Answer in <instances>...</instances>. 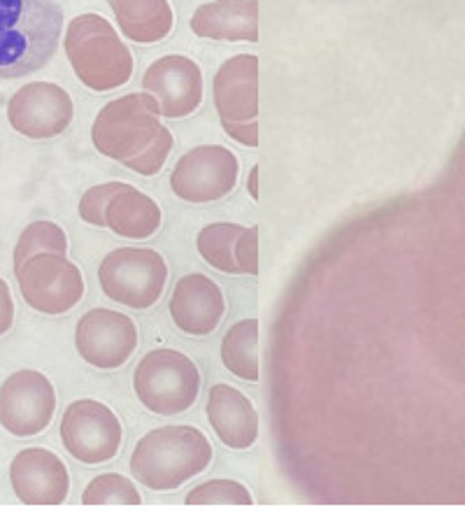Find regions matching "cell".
Returning a JSON list of instances; mask_svg holds the SVG:
<instances>
[{
	"mask_svg": "<svg viewBox=\"0 0 465 512\" xmlns=\"http://www.w3.org/2000/svg\"><path fill=\"white\" fill-rule=\"evenodd\" d=\"M98 282L110 301L149 310L166 291L168 263L149 247H119L100 261Z\"/></svg>",
	"mask_w": 465,
	"mask_h": 512,
	"instance_id": "cell-6",
	"label": "cell"
},
{
	"mask_svg": "<svg viewBox=\"0 0 465 512\" xmlns=\"http://www.w3.org/2000/svg\"><path fill=\"white\" fill-rule=\"evenodd\" d=\"M163 212L152 196L128 187L107 205L105 226L112 233L128 240H147L161 229Z\"/></svg>",
	"mask_w": 465,
	"mask_h": 512,
	"instance_id": "cell-19",
	"label": "cell"
},
{
	"mask_svg": "<svg viewBox=\"0 0 465 512\" xmlns=\"http://www.w3.org/2000/svg\"><path fill=\"white\" fill-rule=\"evenodd\" d=\"M14 324V298L10 294V287L0 277V336H5Z\"/></svg>",
	"mask_w": 465,
	"mask_h": 512,
	"instance_id": "cell-28",
	"label": "cell"
},
{
	"mask_svg": "<svg viewBox=\"0 0 465 512\" xmlns=\"http://www.w3.org/2000/svg\"><path fill=\"white\" fill-rule=\"evenodd\" d=\"M186 508H252L254 496L235 480H210L186 494Z\"/></svg>",
	"mask_w": 465,
	"mask_h": 512,
	"instance_id": "cell-25",
	"label": "cell"
},
{
	"mask_svg": "<svg viewBox=\"0 0 465 512\" xmlns=\"http://www.w3.org/2000/svg\"><path fill=\"white\" fill-rule=\"evenodd\" d=\"M61 31L56 0H0V80H19L47 66Z\"/></svg>",
	"mask_w": 465,
	"mask_h": 512,
	"instance_id": "cell-2",
	"label": "cell"
},
{
	"mask_svg": "<svg viewBox=\"0 0 465 512\" xmlns=\"http://www.w3.org/2000/svg\"><path fill=\"white\" fill-rule=\"evenodd\" d=\"M138 326L124 312L93 308L77 322L75 347L89 366L117 371L138 350Z\"/></svg>",
	"mask_w": 465,
	"mask_h": 512,
	"instance_id": "cell-11",
	"label": "cell"
},
{
	"mask_svg": "<svg viewBox=\"0 0 465 512\" xmlns=\"http://www.w3.org/2000/svg\"><path fill=\"white\" fill-rule=\"evenodd\" d=\"M247 189H249V194H252L254 201H259V166L252 168V175H249Z\"/></svg>",
	"mask_w": 465,
	"mask_h": 512,
	"instance_id": "cell-29",
	"label": "cell"
},
{
	"mask_svg": "<svg viewBox=\"0 0 465 512\" xmlns=\"http://www.w3.org/2000/svg\"><path fill=\"white\" fill-rule=\"evenodd\" d=\"M68 254V236L59 224L54 222H33L28 224L14 247V270L35 254Z\"/></svg>",
	"mask_w": 465,
	"mask_h": 512,
	"instance_id": "cell-24",
	"label": "cell"
},
{
	"mask_svg": "<svg viewBox=\"0 0 465 512\" xmlns=\"http://www.w3.org/2000/svg\"><path fill=\"white\" fill-rule=\"evenodd\" d=\"M198 366L186 354L159 347L140 359L133 371V391L149 412L175 417L191 410L200 394Z\"/></svg>",
	"mask_w": 465,
	"mask_h": 512,
	"instance_id": "cell-5",
	"label": "cell"
},
{
	"mask_svg": "<svg viewBox=\"0 0 465 512\" xmlns=\"http://www.w3.org/2000/svg\"><path fill=\"white\" fill-rule=\"evenodd\" d=\"M128 187H131V184L126 182H107L98 184V187H91L80 201V217L91 226H105L107 205H110L114 196L121 194V191Z\"/></svg>",
	"mask_w": 465,
	"mask_h": 512,
	"instance_id": "cell-26",
	"label": "cell"
},
{
	"mask_svg": "<svg viewBox=\"0 0 465 512\" xmlns=\"http://www.w3.org/2000/svg\"><path fill=\"white\" fill-rule=\"evenodd\" d=\"M10 485L28 508H56L70 496V473L59 454L28 447L10 464Z\"/></svg>",
	"mask_w": 465,
	"mask_h": 512,
	"instance_id": "cell-13",
	"label": "cell"
},
{
	"mask_svg": "<svg viewBox=\"0 0 465 512\" xmlns=\"http://www.w3.org/2000/svg\"><path fill=\"white\" fill-rule=\"evenodd\" d=\"M238 263L242 275L256 277V273H259V229L256 226L247 229L238 240Z\"/></svg>",
	"mask_w": 465,
	"mask_h": 512,
	"instance_id": "cell-27",
	"label": "cell"
},
{
	"mask_svg": "<svg viewBox=\"0 0 465 512\" xmlns=\"http://www.w3.org/2000/svg\"><path fill=\"white\" fill-rule=\"evenodd\" d=\"M121 33L140 45H156L173 31L175 17L168 0H110Z\"/></svg>",
	"mask_w": 465,
	"mask_h": 512,
	"instance_id": "cell-20",
	"label": "cell"
},
{
	"mask_svg": "<svg viewBox=\"0 0 465 512\" xmlns=\"http://www.w3.org/2000/svg\"><path fill=\"white\" fill-rule=\"evenodd\" d=\"M173 324L186 336L203 338L217 331L226 315L224 291L203 273L184 275L177 280L168 303Z\"/></svg>",
	"mask_w": 465,
	"mask_h": 512,
	"instance_id": "cell-16",
	"label": "cell"
},
{
	"mask_svg": "<svg viewBox=\"0 0 465 512\" xmlns=\"http://www.w3.org/2000/svg\"><path fill=\"white\" fill-rule=\"evenodd\" d=\"M210 440L196 426H161L142 436L131 454L133 478L152 492H175L212 464Z\"/></svg>",
	"mask_w": 465,
	"mask_h": 512,
	"instance_id": "cell-3",
	"label": "cell"
},
{
	"mask_svg": "<svg viewBox=\"0 0 465 512\" xmlns=\"http://www.w3.org/2000/svg\"><path fill=\"white\" fill-rule=\"evenodd\" d=\"M247 226L219 222L200 229L196 238V247L203 259L210 263L212 268L221 270L226 275H242V268L238 263V240Z\"/></svg>",
	"mask_w": 465,
	"mask_h": 512,
	"instance_id": "cell-22",
	"label": "cell"
},
{
	"mask_svg": "<svg viewBox=\"0 0 465 512\" xmlns=\"http://www.w3.org/2000/svg\"><path fill=\"white\" fill-rule=\"evenodd\" d=\"M221 364L245 382H259V322L247 317L233 324L221 340Z\"/></svg>",
	"mask_w": 465,
	"mask_h": 512,
	"instance_id": "cell-21",
	"label": "cell"
},
{
	"mask_svg": "<svg viewBox=\"0 0 465 512\" xmlns=\"http://www.w3.org/2000/svg\"><path fill=\"white\" fill-rule=\"evenodd\" d=\"M84 508H140L142 496L131 480L119 473H103L82 494Z\"/></svg>",
	"mask_w": 465,
	"mask_h": 512,
	"instance_id": "cell-23",
	"label": "cell"
},
{
	"mask_svg": "<svg viewBox=\"0 0 465 512\" xmlns=\"http://www.w3.org/2000/svg\"><path fill=\"white\" fill-rule=\"evenodd\" d=\"M75 119L70 94L54 82H28L7 103V122L28 140H52Z\"/></svg>",
	"mask_w": 465,
	"mask_h": 512,
	"instance_id": "cell-12",
	"label": "cell"
},
{
	"mask_svg": "<svg viewBox=\"0 0 465 512\" xmlns=\"http://www.w3.org/2000/svg\"><path fill=\"white\" fill-rule=\"evenodd\" d=\"M240 161L231 149L221 145H200L189 149L170 173V189L191 205L217 203L235 189Z\"/></svg>",
	"mask_w": 465,
	"mask_h": 512,
	"instance_id": "cell-9",
	"label": "cell"
},
{
	"mask_svg": "<svg viewBox=\"0 0 465 512\" xmlns=\"http://www.w3.org/2000/svg\"><path fill=\"white\" fill-rule=\"evenodd\" d=\"M198 38L226 42L259 40V0H214L200 5L191 17Z\"/></svg>",
	"mask_w": 465,
	"mask_h": 512,
	"instance_id": "cell-18",
	"label": "cell"
},
{
	"mask_svg": "<svg viewBox=\"0 0 465 512\" xmlns=\"http://www.w3.org/2000/svg\"><path fill=\"white\" fill-rule=\"evenodd\" d=\"M14 273L28 308L47 317L75 310L87 289L80 268L68 261V254H35Z\"/></svg>",
	"mask_w": 465,
	"mask_h": 512,
	"instance_id": "cell-7",
	"label": "cell"
},
{
	"mask_svg": "<svg viewBox=\"0 0 465 512\" xmlns=\"http://www.w3.org/2000/svg\"><path fill=\"white\" fill-rule=\"evenodd\" d=\"M159 117V103L147 91L121 96L107 103L93 119V147L142 177L159 175L175 142Z\"/></svg>",
	"mask_w": 465,
	"mask_h": 512,
	"instance_id": "cell-1",
	"label": "cell"
},
{
	"mask_svg": "<svg viewBox=\"0 0 465 512\" xmlns=\"http://www.w3.org/2000/svg\"><path fill=\"white\" fill-rule=\"evenodd\" d=\"M205 412L214 433L231 450H249L259 440V412L254 403L231 384H214L207 394Z\"/></svg>",
	"mask_w": 465,
	"mask_h": 512,
	"instance_id": "cell-17",
	"label": "cell"
},
{
	"mask_svg": "<svg viewBox=\"0 0 465 512\" xmlns=\"http://www.w3.org/2000/svg\"><path fill=\"white\" fill-rule=\"evenodd\" d=\"M61 440L68 454L84 466H100L117 457L124 426L105 403L82 398L70 403L61 419Z\"/></svg>",
	"mask_w": 465,
	"mask_h": 512,
	"instance_id": "cell-8",
	"label": "cell"
},
{
	"mask_svg": "<svg viewBox=\"0 0 465 512\" xmlns=\"http://www.w3.org/2000/svg\"><path fill=\"white\" fill-rule=\"evenodd\" d=\"M107 3H110V0H107Z\"/></svg>",
	"mask_w": 465,
	"mask_h": 512,
	"instance_id": "cell-30",
	"label": "cell"
},
{
	"mask_svg": "<svg viewBox=\"0 0 465 512\" xmlns=\"http://www.w3.org/2000/svg\"><path fill=\"white\" fill-rule=\"evenodd\" d=\"M221 126L252 124L259 117V56L238 54L221 63L212 82Z\"/></svg>",
	"mask_w": 465,
	"mask_h": 512,
	"instance_id": "cell-15",
	"label": "cell"
},
{
	"mask_svg": "<svg viewBox=\"0 0 465 512\" xmlns=\"http://www.w3.org/2000/svg\"><path fill=\"white\" fill-rule=\"evenodd\" d=\"M66 56L77 80L91 91L105 94L124 87L133 75V54L114 26L100 14H80L68 24Z\"/></svg>",
	"mask_w": 465,
	"mask_h": 512,
	"instance_id": "cell-4",
	"label": "cell"
},
{
	"mask_svg": "<svg viewBox=\"0 0 465 512\" xmlns=\"http://www.w3.org/2000/svg\"><path fill=\"white\" fill-rule=\"evenodd\" d=\"M56 415V389L47 375L17 371L0 387V426L17 438L49 429Z\"/></svg>",
	"mask_w": 465,
	"mask_h": 512,
	"instance_id": "cell-10",
	"label": "cell"
},
{
	"mask_svg": "<svg viewBox=\"0 0 465 512\" xmlns=\"http://www.w3.org/2000/svg\"><path fill=\"white\" fill-rule=\"evenodd\" d=\"M142 89L159 103L161 117L184 119L203 103V73L196 61L166 54L147 68Z\"/></svg>",
	"mask_w": 465,
	"mask_h": 512,
	"instance_id": "cell-14",
	"label": "cell"
}]
</instances>
